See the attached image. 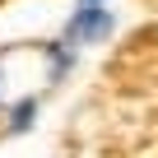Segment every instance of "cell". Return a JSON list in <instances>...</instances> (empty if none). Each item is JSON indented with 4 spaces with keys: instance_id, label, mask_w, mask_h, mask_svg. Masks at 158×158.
<instances>
[{
    "instance_id": "6da1fadb",
    "label": "cell",
    "mask_w": 158,
    "mask_h": 158,
    "mask_svg": "<svg viewBox=\"0 0 158 158\" xmlns=\"http://www.w3.org/2000/svg\"><path fill=\"white\" fill-rule=\"evenodd\" d=\"M112 33H116L112 5H74L65 14V23H60V37L70 47H79V51H93V47L112 42Z\"/></svg>"
},
{
    "instance_id": "7a4b0ae2",
    "label": "cell",
    "mask_w": 158,
    "mask_h": 158,
    "mask_svg": "<svg viewBox=\"0 0 158 158\" xmlns=\"http://www.w3.org/2000/svg\"><path fill=\"white\" fill-rule=\"evenodd\" d=\"M37 60H42V89H47V93H56V89H65L70 79H74L79 60H84V51L70 47V42L56 33V37L37 42Z\"/></svg>"
},
{
    "instance_id": "3957f363",
    "label": "cell",
    "mask_w": 158,
    "mask_h": 158,
    "mask_svg": "<svg viewBox=\"0 0 158 158\" xmlns=\"http://www.w3.org/2000/svg\"><path fill=\"white\" fill-rule=\"evenodd\" d=\"M37 121H42V93H19L5 107V116H0V135L5 139H28L37 130Z\"/></svg>"
},
{
    "instance_id": "277c9868",
    "label": "cell",
    "mask_w": 158,
    "mask_h": 158,
    "mask_svg": "<svg viewBox=\"0 0 158 158\" xmlns=\"http://www.w3.org/2000/svg\"><path fill=\"white\" fill-rule=\"evenodd\" d=\"M10 60H14V51L0 47V116H5V107L19 98V93H10Z\"/></svg>"
},
{
    "instance_id": "5b68a950",
    "label": "cell",
    "mask_w": 158,
    "mask_h": 158,
    "mask_svg": "<svg viewBox=\"0 0 158 158\" xmlns=\"http://www.w3.org/2000/svg\"><path fill=\"white\" fill-rule=\"evenodd\" d=\"M74 5H112V0H74Z\"/></svg>"
}]
</instances>
